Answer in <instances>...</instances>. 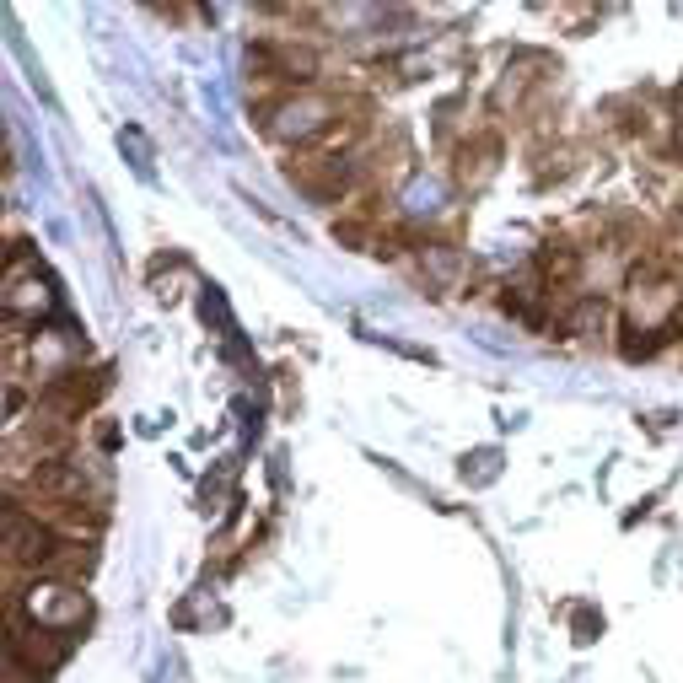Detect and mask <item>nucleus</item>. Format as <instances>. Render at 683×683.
<instances>
[{"mask_svg":"<svg viewBox=\"0 0 683 683\" xmlns=\"http://www.w3.org/2000/svg\"><path fill=\"white\" fill-rule=\"evenodd\" d=\"M291 183L302 194H312V199H334L339 194V183H345V167L334 162V156H291Z\"/></svg>","mask_w":683,"mask_h":683,"instance_id":"obj_1","label":"nucleus"},{"mask_svg":"<svg viewBox=\"0 0 683 683\" xmlns=\"http://www.w3.org/2000/svg\"><path fill=\"white\" fill-rule=\"evenodd\" d=\"M65 651H70V646L60 640V630H49V624H33V630H17V635H11V662H33V673L54 667Z\"/></svg>","mask_w":683,"mask_h":683,"instance_id":"obj_2","label":"nucleus"},{"mask_svg":"<svg viewBox=\"0 0 683 683\" xmlns=\"http://www.w3.org/2000/svg\"><path fill=\"white\" fill-rule=\"evenodd\" d=\"M323 124H329V103L307 92V97H291V103L280 108V119L269 124V130H275V135H296V140H302V135H312V130H323Z\"/></svg>","mask_w":683,"mask_h":683,"instance_id":"obj_3","label":"nucleus"}]
</instances>
